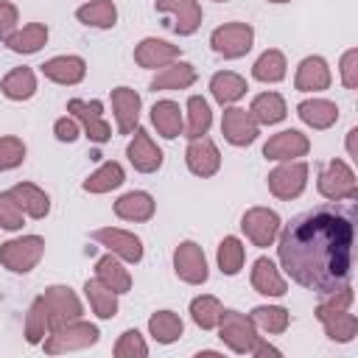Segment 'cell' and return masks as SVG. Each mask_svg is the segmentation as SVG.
<instances>
[{
  "instance_id": "obj_26",
  "label": "cell",
  "mask_w": 358,
  "mask_h": 358,
  "mask_svg": "<svg viewBox=\"0 0 358 358\" xmlns=\"http://www.w3.org/2000/svg\"><path fill=\"white\" fill-rule=\"evenodd\" d=\"M190 84H196V67L193 64H187V62H171V64H165V67H159V73L151 78V90L157 92V90H187Z\"/></svg>"
},
{
  "instance_id": "obj_41",
  "label": "cell",
  "mask_w": 358,
  "mask_h": 358,
  "mask_svg": "<svg viewBox=\"0 0 358 358\" xmlns=\"http://www.w3.org/2000/svg\"><path fill=\"white\" fill-rule=\"evenodd\" d=\"M50 333V313L42 296H36L25 313V341L28 344H42L45 336Z\"/></svg>"
},
{
  "instance_id": "obj_50",
  "label": "cell",
  "mask_w": 358,
  "mask_h": 358,
  "mask_svg": "<svg viewBox=\"0 0 358 358\" xmlns=\"http://www.w3.org/2000/svg\"><path fill=\"white\" fill-rule=\"evenodd\" d=\"M252 355H257V358H260V355H280V350H277V347H271L268 341H263V336H260V341L255 344Z\"/></svg>"
},
{
  "instance_id": "obj_4",
  "label": "cell",
  "mask_w": 358,
  "mask_h": 358,
  "mask_svg": "<svg viewBox=\"0 0 358 358\" xmlns=\"http://www.w3.org/2000/svg\"><path fill=\"white\" fill-rule=\"evenodd\" d=\"M319 193L327 201H355L358 199V179L355 171L344 162V159H330L322 171H319V182H316Z\"/></svg>"
},
{
  "instance_id": "obj_44",
  "label": "cell",
  "mask_w": 358,
  "mask_h": 358,
  "mask_svg": "<svg viewBox=\"0 0 358 358\" xmlns=\"http://www.w3.org/2000/svg\"><path fill=\"white\" fill-rule=\"evenodd\" d=\"M112 352H115V358H145L148 355V344L143 341V336L137 330H126L115 341Z\"/></svg>"
},
{
  "instance_id": "obj_13",
  "label": "cell",
  "mask_w": 358,
  "mask_h": 358,
  "mask_svg": "<svg viewBox=\"0 0 358 358\" xmlns=\"http://www.w3.org/2000/svg\"><path fill=\"white\" fill-rule=\"evenodd\" d=\"M45 305H48V313H50V330L53 327H62L67 322H76L81 319L84 308L78 302V296L73 294V288L67 285H48L45 294H42Z\"/></svg>"
},
{
  "instance_id": "obj_8",
  "label": "cell",
  "mask_w": 358,
  "mask_h": 358,
  "mask_svg": "<svg viewBox=\"0 0 358 358\" xmlns=\"http://www.w3.org/2000/svg\"><path fill=\"white\" fill-rule=\"evenodd\" d=\"M308 173H310V168L302 159H285V162H280L268 173V190H271V196H277L280 201H291V199L302 196V190L308 185Z\"/></svg>"
},
{
  "instance_id": "obj_25",
  "label": "cell",
  "mask_w": 358,
  "mask_h": 358,
  "mask_svg": "<svg viewBox=\"0 0 358 358\" xmlns=\"http://www.w3.org/2000/svg\"><path fill=\"white\" fill-rule=\"evenodd\" d=\"M252 288L257 291V294H263V296H282L285 291H288V285H285V280H282V274H280V268L268 260V257H257L255 263H252Z\"/></svg>"
},
{
  "instance_id": "obj_22",
  "label": "cell",
  "mask_w": 358,
  "mask_h": 358,
  "mask_svg": "<svg viewBox=\"0 0 358 358\" xmlns=\"http://www.w3.org/2000/svg\"><path fill=\"white\" fill-rule=\"evenodd\" d=\"M330 81H333V76L322 56H305L294 76V87L299 92H322L330 87Z\"/></svg>"
},
{
  "instance_id": "obj_32",
  "label": "cell",
  "mask_w": 358,
  "mask_h": 358,
  "mask_svg": "<svg viewBox=\"0 0 358 358\" xmlns=\"http://www.w3.org/2000/svg\"><path fill=\"white\" fill-rule=\"evenodd\" d=\"M76 20L90 28H115L117 22V6L112 0H90L76 8Z\"/></svg>"
},
{
  "instance_id": "obj_11",
  "label": "cell",
  "mask_w": 358,
  "mask_h": 358,
  "mask_svg": "<svg viewBox=\"0 0 358 358\" xmlns=\"http://www.w3.org/2000/svg\"><path fill=\"white\" fill-rule=\"evenodd\" d=\"M282 221L274 210L268 207H249L241 218V229L246 232V238L255 243V246H271L277 241V232H280Z\"/></svg>"
},
{
  "instance_id": "obj_43",
  "label": "cell",
  "mask_w": 358,
  "mask_h": 358,
  "mask_svg": "<svg viewBox=\"0 0 358 358\" xmlns=\"http://www.w3.org/2000/svg\"><path fill=\"white\" fill-rule=\"evenodd\" d=\"M221 302L215 299V296H210V294H201V296H196L193 302H190V319L201 327V330H213L215 324H218V319H221Z\"/></svg>"
},
{
  "instance_id": "obj_3",
  "label": "cell",
  "mask_w": 358,
  "mask_h": 358,
  "mask_svg": "<svg viewBox=\"0 0 358 358\" xmlns=\"http://www.w3.org/2000/svg\"><path fill=\"white\" fill-rule=\"evenodd\" d=\"M98 338H101V330L95 324H90L84 319H76V322H67L62 327H53L45 336L42 347H45L48 355H62V352H70V350L92 347V344H98Z\"/></svg>"
},
{
  "instance_id": "obj_14",
  "label": "cell",
  "mask_w": 358,
  "mask_h": 358,
  "mask_svg": "<svg viewBox=\"0 0 358 358\" xmlns=\"http://www.w3.org/2000/svg\"><path fill=\"white\" fill-rule=\"evenodd\" d=\"M154 8L159 14L171 17L168 28L176 31L179 36H190L201 25V6H199V0H157Z\"/></svg>"
},
{
  "instance_id": "obj_2",
  "label": "cell",
  "mask_w": 358,
  "mask_h": 358,
  "mask_svg": "<svg viewBox=\"0 0 358 358\" xmlns=\"http://www.w3.org/2000/svg\"><path fill=\"white\" fill-rule=\"evenodd\" d=\"M352 299H355L352 288L344 285L333 294H324L322 302L316 305V319L322 322L327 338L336 341V344H350L358 333V319L350 313Z\"/></svg>"
},
{
  "instance_id": "obj_37",
  "label": "cell",
  "mask_w": 358,
  "mask_h": 358,
  "mask_svg": "<svg viewBox=\"0 0 358 358\" xmlns=\"http://www.w3.org/2000/svg\"><path fill=\"white\" fill-rule=\"evenodd\" d=\"M285 70H288V64H285L282 50L268 48V50H263V53L257 56V62L252 64V78H255V81H263V84H277V81L285 78Z\"/></svg>"
},
{
  "instance_id": "obj_21",
  "label": "cell",
  "mask_w": 358,
  "mask_h": 358,
  "mask_svg": "<svg viewBox=\"0 0 358 358\" xmlns=\"http://www.w3.org/2000/svg\"><path fill=\"white\" fill-rule=\"evenodd\" d=\"M179 45H171L165 39H157V36H145L137 48H134V62L145 70H157V67H165L171 62L179 59Z\"/></svg>"
},
{
  "instance_id": "obj_10",
  "label": "cell",
  "mask_w": 358,
  "mask_h": 358,
  "mask_svg": "<svg viewBox=\"0 0 358 358\" xmlns=\"http://www.w3.org/2000/svg\"><path fill=\"white\" fill-rule=\"evenodd\" d=\"M173 271L182 282L187 285H201L207 282L210 271H207V257H204V249L196 243V241H182L176 249H173Z\"/></svg>"
},
{
  "instance_id": "obj_42",
  "label": "cell",
  "mask_w": 358,
  "mask_h": 358,
  "mask_svg": "<svg viewBox=\"0 0 358 358\" xmlns=\"http://www.w3.org/2000/svg\"><path fill=\"white\" fill-rule=\"evenodd\" d=\"M243 257H246V249H243V243H241L235 235H227V238L218 243V255H215V260H218L221 274L235 277V274L243 268Z\"/></svg>"
},
{
  "instance_id": "obj_35",
  "label": "cell",
  "mask_w": 358,
  "mask_h": 358,
  "mask_svg": "<svg viewBox=\"0 0 358 358\" xmlns=\"http://www.w3.org/2000/svg\"><path fill=\"white\" fill-rule=\"evenodd\" d=\"M123 182H126V171H123V165L115 162V159H109V162H103L98 171H92V173L81 182V187H84L87 193H109V190L120 187Z\"/></svg>"
},
{
  "instance_id": "obj_20",
  "label": "cell",
  "mask_w": 358,
  "mask_h": 358,
  "mask_svg": "<svg viewBox=\"0 0 358 358\" xmlns=\"http://www.w3.org/2000/svg\"><path fill=\"white\" fill-rule=\"evenodd\" d=\"M42 76L53 84H62V87H73V84H81L84 76H87V62L81 56H53L48 59L45 64H39Z\"/></svg>"
},
{
  "instance_id": "obj_28",
  "label": "cell",
  "mask_w": 358,
  "mask_h": 358,
  "mask_svg": "<svg viewBox=\"0 0 358 358\" xmlns=\"http://www.w3.org/2000/svg\"><path fill=\"white\" fill-rule=\"evenodd\" d=\"M95 277H98L106 288H112L115 294L131 291V274H129V268L120 263V257L112 255V252L95 260Z\"/></svg>"
},
{
  "instance_id": "obj_7",
  "label": "cell",
  "mask_w": 358,
  "mask_h": 358,
  "mask_svg": "<svg viewBox=\"0 0 358 358\" xmlns=\"http://www.w3.org/2000/svg\"><path fill=\"white\" fill-rule=\"evenodd\" d=\"M255 45V28L249 22H224L210 34V48L224 59H241Z\"/></svg>"
},
{
  "instance_id": "obj_12",
  "label": "cell",
  "mask_w": 358,
  "mask_h": 358,
  "mask_svg": "<svg viewBox=\"0 0 358 358\" xmlns=\"http://www.w3.org/2000/svg\"><path fill=\"white\" fill-rule=\"evenodd\" d=\"M221 134L229 145L235 148H243V145H252L260 134V126L255 123V117L249 115V109L243 106H227L224 109V117H221Z\"/></svg>"
},
{
  "instance_id": "obj_24",
  "label": "cell",
  "mask_w": 358,
  "mask_h": 358,
  "mask_svg": "<svg viewBox=\"0 0 358 358\" xmlns=\"http://www.w3.org/2000/svg\"><path fill=\"white\" fill-rule=\"evenodd\" d=\"M154 210H157L154 196L145 193V190H129V193H123V196L115 201V215L123 218V221H134V224L151 221Z\"/></svg>"
},
{
  "instance_id": "obj_18",
  "label": "cell",
  "mask_w": 358,
  "mask_h": 358,
  "mask_svg": "<svg viewBox=\"0 0 358 358\" xmlns=\"http://www.w3.org/2000/svg\"><path fill=\"white\" fill-rule=\"evenodd\" d=\"M185 162L190 168V173L207 179V176H215L218 168H221V154L215 148V143L210 137H196L187 143L185 148Z\"/></svg>"
},
{
  "instance_id": "obj_19",
  "label": "cell",
  "mask_w": 358,
  "mask_h": 358,
  "mask_svg": "<svg viewBox=\"0 0 358 358\" xmlns=\"http://www.w3.org/2000/svg\"><path fill=\"white\" fill-rule=\"evenodd\" d=\"M140 95L131 87H115L112 90V115L117 123V134H131L140 123Z\"/></svg>"
},
{
  "instance_id": "obj_36",
  "label": "cell",
  "mask_w": 358,
  "mask_h": 358,
  "mask_svg": "<svg viewBox=\"0 0 358 358\" xmlns=\"http://www.w3.org/2000/svg\"><path fill=\"white\" fill-rule=\"evenodd\" d=\"M84 294L90 299V308L98 319H115L117 316V294L112 288H106L98 277L84 282Z\"/></svg>"
},
{
  "instance_id": "obj_6",
  "label": "cell",
  "mask_w": 358,
  "mask_h": 358,
  "mask_svg": "<svg viewBox=\"0 0 358 358\" xmlns=\"http://www.w3.org/2000/svg\"><path fill=\"white\" fill-rule=\"evenodd\" d=\"M215 327H218V338L238 355H252L255 344L260 341L257 327L252 324V319L238 313V310H221V319H218Z\"/></svg>"
},
{
  "instance_id": "obj_38",
  "label": "cell",
  "mask_w": 358,
  "mask_h": 358,
  "mask_svg": "<svg viewBox=\"0 0 358 358\" xmlns=\"http://www.w3.org/2000/svg\"><path fill=\"white\" fill-rule=\"evenodd\" d=\"M213 126V112H210V103L201 98V95H190L187 98V120H185V129L182 134L187 140H196V137H204Z\"/></svg>"
},
{
  "instance_id": "obj_5",
  "label": "cell",
  "mask_w": 358,
  "mask_h": 358,
  "mask_svg": "<svg viewBox=\"0 0 358 358\" xmlns=\"http://www.w3.org/2000/svg\"><path fill=\"white\" fill-rule=\"evenodd\" d=\"M45 255V238L39 235H22L0 243V266L14 274H28L36 268V263Z\"/></svg>"
},
{
  "instance_id": "obj_23",
  "label": "cell",
  "mask_w": 358,
  "mask_h": 358,
  "mask_svg": "<svg viewBox=\"0 0 358 358\" xmlns=\"http://www.w3.org/2000/svg\"><path fill=\"white\" fill-rule=\"evenodd\" d=\"M8 193L14 196V201L20 204V210L28 215V218H45L50 213V196L34 185V182H17L14 187H8Z\"/></svg>"
},
{
  "instance_id": "obj_15",
  "label": "cell",
  "mask_w": 358,
  "mask_h": 358,
  "mask_svg": "<svg viewBox=\"0 0 358 358\" xmlns=\"http://www.w3.org/2000/svg\"><path fill=\"white\" fill-rule=\"evenodd\" d=\"M92 241L106 246L123 263H140L143 260V241L134 232H126V229H117V227H101V229L92 232Z\"/></svg>"
},
{
  "instance_id": "obj_52",
  "label": "cell",
  "mask_w": 358,
  "mask_h": 358,
  "mask_svg": "<svg viewBox=\"0 0 358 358\" xmlns=\"http://www.w3.org/2000/svg\"><path fill=\"white\" fill-rule=\"evenodd\" d=\"M196 358H221V352H215V350H199Z\"/></svg>"
},
{
  "instance_id": "obj_48",
  "label": "cell",
  "mask_w": 358,
  "mask_h": 358,
  "mask_svg": "<svg viewBox=\"0 0 358 358\" xmlns=\"http://www.w3.org/2000/svg\"><path fill=\"white\" fill-rule=\"evenodd\" d=\"M53 134H56L59 143H76L81 137V126H78V120L73 115H64V117H59L53 123Z\"/></svg>"
},
{
  "instance_id": "obj_54",
  "label": "cell",
  "mask_w": 358,
  "mask_h": 358,
  "mask_svg": "<svg viewBox=\"0 0 358 358\" xmlns=\"http://www.w3.org/2000/svg\"><path fill=\"white\" fill-rule=\"evenodd\" d=\"M215 3H227V0H215Z\"/></svg>"
},
{
  "instance_id": "obj_1",
  "label": "cell",
  "mask_w": 358,
  "mask_h": 358,
  "mask_svg": "<svg viewBox=\"0 0 358 358\" xmlns=\"http://www.w3.org/2000/svg\"><path fill=\"white\" fill-rule=\"evenodd\" d=\"M277 257L285 274L316 294H333L352 280L355 204H316L280 227Z\"/></svg>"
},
{
  "instance_id": "obj_17",
  "label": "cell",
  "mask_w": 358,
  "mask_h": 358,
  "mask_svg": "<svg viewBox=\"0 0 358 358\" xmlns=\"http://www.w3.org/2000/svg\"><path fill=\"white\" fill-rule=\"evenodd\" d=\"M126 157H129V162L134 165V171H140V173H154V171H159V165H162V151H159V145L151 140V134H148V129H134V137H131V143L126 145Z\"/></svg>"
},
{
  "instance_id": "obj_33",
  "label": "cell",
  "mask_w": 358,
  "mask_h": 358,
  "mask_svg": "<svg viewBox=\"0 0 358 358\" xmlns=\"http://www.w3.org/2000/svg\"><path fill=\"white\" fill-rule=\"evenodd\" d=\"M45 42H48V25H45V22H28V25H22L20 31H14V34L6 39L8 50L22 53V56L42 50Z\"/></svg>"
},
{
  "instance_id": "obj_39",
  "label": "cell",
  "mask_w": 358,
  "mask_h": 358,
  "mask_svg": "<svg viewBox=\"0 0 358 358\" xmlns=\"http://www.w3.org/2000/svg\"><path fill=\"white\" fill-rule=\"evenodd\" d=\"M252 324L268 336H280L288 330V322H291V313L282 308V305H257L252 313H249Z\"/></svg>"
},
{
  "instance_id": "obj_47",
  "label": "cell",
  "mask_w": 358,
  "mask_h": 358,
  "mask_svg": "<svg viewBox=\"0 0 358 358\" xmlns=\"http://www.w3.org/2000/svg\"><path fill=\"white\" fill-rule=\"evenodd\" d=\"M341 81L347 90L358 87V50L355 48L344 50V56H341Z\"/></svg>"
},
{
  "instance_id": "obj_9",
  "label": "cell",
  "mask_w": 358,
  "mask_h": 358,
  "mask_svg": "<svg viewBox=\"0 0 358 358\" xmlns=\"http://www.w3.org/2000/svg\"><path fill=\"white\" fill-rule=\"evenodd\" d=\"M67 112L78 120L81 134H87L92 143H106L112 137L109 123L103 120V103L101 101H81V98H70L67 101Z\"/></svg>"
},
{
  "instance_id": "obj_29",
  "label": "cell",
  "mask_w": 358,
  "mask_h": 358,
  "mask_svg": "<svg viewBox=\"0 0 358 358\" xmlns=\"http://www.w3.org/2000/svg\"><path fill=\"white\" fill-rule=\"evenodd\" d=\"M246 90H249L246 78L238 76V73H232V70H221V73H215L210 78V95L221 106H232L235 101H241L246 95Z\"/></svg>"
},
{
  "instance_id": "obj_49",
  "label": "cell",
  "mask_w": 358,
  "mask_h": 358,
  "mask_svg": "<svg viewBox=\"0 0 358 358\" xmlns=\"http://www.w3.org/2000/svg\"><path fill=\"white\" fill-rule=\"evenodd\" d=\"M17 22H20V17H17V6L0 0V39H3V42L17 31Z\"/></svg>"
},
{
  "instance_id": "obj_53",
  "label": "cell",
  "mask_w": 358,
  "mask_h": 358,
  "mask_svg": "<svg viewBox=\"0 0 358 358\" xmlns=\"http://www.w3.org/2000/svg\"><path fill=\"white\" fill-rule=\"evenodd\" d=\"M268 3H291V0H268Z\"/></svg>"
},
{
  "instance_id": "obj_51",
  "label": "cell",
  "mask_w": 358,
  "mask_h": 358,
  "mask_svg": "<svg viewBox=\"0 0 358 358\" xmlns=\"http://www.w3.org/2000/svg\"><path fill=\"white\" fill-rule=\"evenodd\" d=\"M355 137H358V129H350V131H347V154H350L352 159H358V154H355Z\"/></svg>"
},
{
  "instance_id": "obj_46",
  "label": "cell",
  "mask_w": 358,
  "mask_h": 358,
  "mask_svg": "<svg viewBox=\"0 0 358 358\" xmlns=\"http://www.w3.org/2000/svg\"><path fill=\"white\" fill-rule=\"evenodd\" d=\"M22 218H25V213L20 210L14 196L8 190H3L0 193V227L8 232H17V229H22Z\"/></svg>"
},
{
  "instance_id": "obj_27",
  "label": "cell",
  "mask_w": 358,
  "mask_h": 358,
  "mask_svg": "<svg viewBox=\"0 0 358 358\" xmlns=\"http://www.w3.org/2000/svg\"><path fill=\"white\" fill-rule=\"evenodd\" d=\"M296 115H299V120L305 126L322 131V129H330L338 120V106L333 101H327V98H308V101H302L296 106Z\"/></svg>"
},
{
  "instance_id": "obj_45",
  "label": "cell",
  "mask_w": 358,
  "mask_h": 358,
  "mask_svg": "<svg viewBox=\"0 0 358 358\" xmlns=\"http://www.w3.org/2000/svg\"><path fill=\"white\" fill-rule=\"evenodd\" d=\"M22 159H25V143L14 134L0 137V171H11L22 165Z\"/></svg>"
},
{
  "instance_id": "obj_31",
  "label": "cell",
  "mask_w": 358,
  "mask_h": 358,
  "mask_svg": "<svg viewBox=\"0 0 358 358\" xmlns=\"http://www.w3.org/2000/svg\"><path fill=\"white\" fill-rule=\"evenodd\" d=\"M151 123H154V129L165 137V140H173V137H179L182 134V129H185V117H182V109H179V103L176 101H157L154 106H151Z\"/></svg>"
},
{
  "instance_id": "obj_40",
  "label": "cell",
  "mask_w": 358,
  "mask_h": 358,
  "mask_svg": "<svg viewBox=\"0 0 358 358\" xmlns=\"http://www.w3.org/2000/svg\"><path fill=\"white\" fill-rule=\"evenodd\" d=\"M148 333L157 344H173L185 333V324L173 310H157L148 319Z\"/></svg>"
},
{
  "instance_id": "obj_34",
  "label": "cell",
  "mask_w": 358,
  "mask_h": 358,
  "mask_svg": "<svg viewBox=\"0 0 358 358\" xmlns=\"http://www.w3.org/2000/svg\"><path fill=\"white\" fill-rule=\"evenodd\" d=\"M0 92L8 101H28V98H34V92H36V76H34V70L31 67H14L0 81Z\"/></svg>"
},
{
  "instance_id": "obj_30",
  "label": "cell",
  "mask_w": 358,
  "mask_h": 358,
  "mask_svg": "<svg viewBox=\"0 0 358 358\" xmlns=\"http://www.w3.org/2000/svg\"><path fill=\"white\" fill-rule=\"evenodd\" d=\"M249 115L255 117L257 126H274V123L285 120L288 106H285V101H282L280 92H260V95L252 98V103H249Z\"/></svg>"
},
{
  "instance_id": "obj_16",
  "label": "cell",
  "mask_w": 358,
  "mask_h": 358,
  "mask_svg": "<svg viewBox=\"0 0 358 358\" xmlns=\"http://www.w3.org/2000/svg\"><path fill=\"white\" fill-rule=\"evenodd\" d=\"M310 151V140L308 134L296 131V129H285L268 137V143L263 145V157L274 159V162H285V159H299Z\"/></svg>"
}]
</instances>
